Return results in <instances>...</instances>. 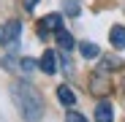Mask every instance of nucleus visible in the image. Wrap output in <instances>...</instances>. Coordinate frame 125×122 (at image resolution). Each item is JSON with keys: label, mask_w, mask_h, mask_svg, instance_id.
Listing matches in <instances>:
<instances>
[{"label": "nucleus", "mask_w": 125, "mask_h": 122, "mask_svg": "<svg viewBox=\"0 0 125 122\" xmlns=\"http://www.w3.org/2000/svg\"><path fill=\"white\" fill-rule=\"evenodd\" d=\"M11 100L25 122H41L44 119V98L30 81L14 79L11 81Z\"/></svg>", "instance_id": "obj_1"}, {"label": "nucleus", "mask_w": 125, "mask_h": 122, "mask_svg": "<svg viewBox=\"0 0 125 122\" xmlns=\"http://www.w3.org/2000/svg\"><path fill=\"white\" fill-rule=\"evenodd\" d=\"M60 30H62V16H60V14H46V16L38 22V38L57 35Z\"/></svg>", "instance_id": "obj_2"}, {"label": "nucleus", "mask_w": 125, "mask_h": 122, "mask_svg": "<svg viewBox=\"0 0 125 122\" xmlns=\"http://www.w3.org/2000/svg\"><path fill=\"white\" fill-rule=\"evenodd\" d=\"M90 92H93V95H98V98L109 95V92H112V81H109V73H101V71H95V73L90 76Z\"/></svg>", "instance_id": "obj_3"}, {"label": "nucleus", "mask_w": 125, "mask_h": 122, "mask_svg": "<svg viewBox=\"0 0 125 122\" xmlns=\"http://www.w3.org/2000/svg\"><path fill=\"white\" fill-rule=\"evenodd\" d=\"M95 122H114V106H112V100H106V98L98 100V106H95Z\"/></svg>", "instance_id": "obj_4"}, {"label": "nucleus", "mask_w": 125, "mask_h": 122, "mask_svg": "<svg viewBox=\"0 0 125 122\" xmlns=\"http://www.w3.org/2000/svg\"><path fill=\"white\" fill-rule=\"evenodd\" d=\"M38 63H41V71H44L46 76L57 73V54H54L52 49H46V52H44V57H41Z\"/></svg>", "instance_id": "obj_5"}, {"label": "nucleus", "mask_w": 125, "mask_h": 122, "mask_svg": "<svg viewBox=\"0 0 125 122\" xmlns=\"http://www.w3.org/2000/svg\"><path fill=\"white\" fill-rule=\"evenodd\" d=\"M57 100H60L62 106L73 109V103H76V92H73L68 84H60V87H57Z\"/></svg>", "instance_id": "obj_6"}, {"label": "nucleus", "mask_w": 125, "mask_h": 122, "mask_svg": "<svg viewBox=\"0 0 125 122\" xmlns=\"http://www.w3.org/2000/svg\"><path fill=\"white\" fill-rule=\"evenodd\" d=\"M79 54L84 60H95V57H101V49H98V44H93V41H82L79 44Z\"/></svg>", "instance_id": "obj_7"}, {"label": "nucleus", "mask_w": 125, "mask_h": 122, "mask_svg": "<svg viewBox=\"0 0 125 122\" xmlns=\"http://www.w3.org/2000/svg\"><path fill=\"white\" fill-rule=\"evenodd\" d=\"M109 41H112L114 49H125V27L122 25H114L112 33H109Z\"/></svg>", "instance_id": "obj_8"}, {"label": "nucleus", "mask_w": 125, "mask_h": 122, "mask_svg": "<svg viewBox=\"0 0 125 122\" xmlns=\"http://www.w3.org/2000/svg\"><path fill=\"white\" fill-rule=\"evenodd\" d=\"M117 68H122V60H120V57H103L101 65H98L95 71H101V73H112V71H117Z\"/></svg>", "instance_id": "obj_9"}, {"label": "nucleus", "mask_w": 125, "mask_h": 122, "mask_svg": "<svg viewBox=\"0 0 125 122\" xmlns=\"http://www.w3.org/2000/svg\"><path fill=\"white\" fill-rule=\"evenodd\" d=\"M0 65H3L6 71H11V73H22V60H16L14 54H6V57H0Z\"/></svg>", "instance_id": "obj_10"}, {"label": "nucleus", "mask_w": 125, "mask_h": 122, "mask_svg": "<svg viewBox=\"0 0 125 122\" xmlns=\"http://www.w3.org/2000/svg\"><path fill=\"white\" fill-rule=\"evenodd\" d=\"M19 33H22V25H19L16 19H14V22H8V25H6V38H8V44H16ZM8 44H6V46H8Z\"/></svg>", "instance_id": "obj_11"}, {"label": "nucleus", "mask_w": 125, "mask_h": 122, "mask_svg": "<svg viewBox=\"0 0 125 122\" xmlns=\"http://www.w3.org/2000/svg\"><path fill=\"white\" fill-rule=\"evenodd\" d=\"M57 44H60V49H65V52H71L76 41H73V35H71L68 30H60V33H57Z\"/></svg>", "instance_id": "obj_12"}, {"label": "nucleus", "mask_w": 125, "mask_h": 122, "mask_svg": "<svg viewBox=\"0 0 125 122\" xmlns=\"http://www.w3.org/2000/svg\"><path fill=\"white\" fill-rule=\"evenodd\" d=\"M38 68H41V63H35L33 57H22V73H33Z\"/></svg>", "instance_id": "obj_13"}, {"label": "nucleus", "mask_w": 125, "mask_h": 122, "mask_svg": "<svg viewBox=\"0 0 125 122\" xmlns=\"http://www.w3.org/2000/svg\"><path fill=\"white\" fill-rule=\"evenodd\" d=\"M79 0H65V14L68 16H79Z\"/></svg>", "instance_id": "obj_14"}, {"label": "nucleus", "mask_w": 125, "mask_h": 122, "mask_svg": "<svg viewBox=\"0 0 125 122\" xmlns=\"http://www.w3.org/2000/svg\"><path fill=\"white\" fill-rule=\"evenodd\" d=\"M60 65H62V73H73V65H71L68 52H62V54H60Z\"/></svg>", "instance_id": "obj_15"}, {"label": "nucleus", "mask_w": 125, "mask_h": 122, "mask_svg": "<svg viewBox=\"0 0 125 122\" xmlns=\"http://www.w3.org/2000/svg\"><path fill=\"white\" fill-rule=\"evenodd\" d=\"M65 122H90V119H87L84 114H79V111H73V109H71V111L65 114Z\"/></svg>", "instance_id": "obj_16"}, {"label": "nucleus", "mask_w": 125, "mask_h": 122, "mask_svg": "<svg viewBox=\"0 0 125 122\" xmlns=\"http://www.w3.org/2000/svg\"><path fill=\"white\" fill-rule=\"evenodd\" d=\"M8 38H6V27H0V46H6Z\"/></svg>", "instance_id": "obj_17"}, {"label": "nucleus", "mask_w": 125, "mask_h": 122, "mask_svg": "<svg viewBox=\"0 0 125 122\" xmlns=\"http://www.w3.org/2000/svg\"><path fill=\"white\" fill-rule=\"evenodd\" d=\"M35 3H38V0H25V11H33V8H35Z\"/></svg>", "instance_id": "obj_18"}]
</instances>
